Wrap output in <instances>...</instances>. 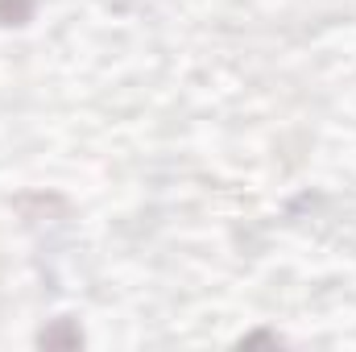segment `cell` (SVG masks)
I'll list each match as a JSON object with an SVG mask.
<instances>
[{
  "mask_svg": "<svg viewBox=\"0 0 356 352\" xmlns=\"http://www.w3.org/2000/svg\"><path fill=\"white\" fill-rule=\"evenodd\" d=\"M38 13V0H0V29H21Z\"/></svg>",
  "mask_w": 356,
  "mask_h": 352,
  "instance_id": "cell-1",
  "label": "cell"
},
{
  "mask_svg": "<svg viewBox=\"0 0 356 352\" xmlns=\"http://www.w3.org/2000/svg\"><path fill=\"white\" fill-rule=\"evenodd\" d=\"M38 344H46V349H58V344H63V349H79V344H83V332H79L71 319H58L50 332L38 336Z\"/></svg>",
  "mask_w": 356,
  "mask_h": 352,
  "instance_id": "cell-2",
  "label": "cell"
}]
</instances>
